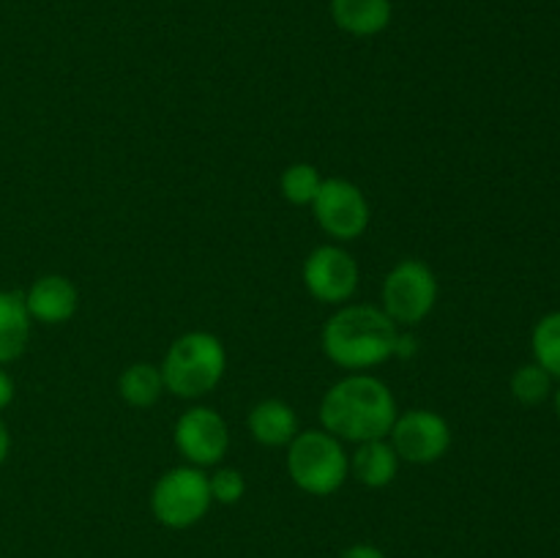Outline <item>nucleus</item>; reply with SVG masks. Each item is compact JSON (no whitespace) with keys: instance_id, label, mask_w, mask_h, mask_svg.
<instances>
[{"instance_id":"obj_7","label":"nucleus","mask_w":560,"mask_h":558,"mask_svg":"<svg viewBox=\"0 0 560 558\" xmlns=\"http://www.w3.org/2000/svg\"><path fill=\"white\" fill-rule=\"evenodd\" d=\"M310 208L317 228L342 244L361 239L372 222L370 200L348 178H323L320 191Z\"/></svg>"},{"instance_id":"obj_18","label":"nucleus","mask_w":560,"mask_h":558,"mask_svg":"<svg viewBox=\"0 0 560 558\" xmlns=\"http://www.w3.org/2000/svg\"><path fill=\"white\" fill-rule=\"evenodd\" d=\"M530 350L536 364L545 367L552 377H560V312H550L536 323L530 334Z\"/></svg>"},{"instance_id":"obj_14","label":"nucleus","mask_w":560,"mask_h":558,"mask_svg":"<svg viewBox=\"0 0 560 558\" xmlns=\"http://www.w3.org/2000/svg\"><path fill=\"white\" fill-rule=\"evenodd\" d=\"M392 0H331V20L339 31L370 38L392 25Z\"/></svg>"},{"instance_id":"obj_17","label":"nucleus","mask_w":560,"mask_h":558,"mask_svg":"<svg viewBox=\"0 0 560 558\" xmlns=\"http://www.w3.org/2000/svg\"><path fill=\"white\" fill-rule=\"evenodd\" d=\"M323 175L315 164L310 162H293L284 167L282 178H279V191L290 206H312L320 191Z\"/></svg>"},{"instance_id":"obj_23","label":"nucleus","mask_w":560,"mask_h":558,"mask_svg":"<svg viewBox=\"0 0 560 558\" xmlns=\"http://www.w3.org/2000/svg\"><path fill=\"white\" fill-rule=\"evenodd\" d=\"M14 377L9 375L5 370H0V410L9 408L11 403H14Z\"/></svg>"},{"instance_id":"obj_8","label":"nucleus","mask_w":560,"mask_h":558,"mask_svg":"<svg viewBox=\"0 0 560 558\" xmlns=\"http://www.w3.org/2000/svg\"><path fill=\"white\" fill-rule=\"evenodd\" d=\"M452 427L446 416L430 408H410L397 414L388 443L397 452L399 463L432 465L443 460L452 449Z\"/></svg>"},{"instance_id":"obj_11","label":"nucleus","mask_w":560,"mask_h":558,"mask_svg":"<svg viewBox=\"0 0 560 558\" xmlns=\"http://www.w3.org/2000/svg\"><path fill=\"white\" fill-rule=\"evenodd\" d=\"M22 299H25V310L31 321L44 323V326L69 323L80 310V290L63 274H44V277L33 279V284Z\"/></svg>"},{"instance_id":"obj_1","label":"nucleus","mask_w":560,"mask_h":558,"mask_svg":"<svg viewBox=\"0 0 560 558\" xmlns=\"http://www.w3.org/2000/svg\"><path fill=\"white\" fill-rule=\"evenodd\" d=\"M399 408L392 388L370 372H348L334 383L320 403V425L342 443L388 438Z\"/></svg>"},{"instance_id":"obj_4","label":"nucleus","mask_w":560,"mask_h":558,"mask_svg":"<svg viewBox=\"0 0 560 558\" xmlns=\"http://www.w3.org/2000/svg\"><path fill=\"white\" fill-rule=\"evenodd\" d=\"M288 474L306 496L328 498L342 490L350 476V454L345 452V443L323 427L301 430L288 446Z\"/></svg>"},{"instance_id":"obj_20","label":"nucleus","mask_w":560,"mask_h":558,"mask_svg":"<svg viewBox=\"0 0 560 558\" xmlns=\"http://www.w3.org/2000/svg\"><path fill=\"white\" fill-rule=\"evenodd\" d=\"M208 487H211L213 503L233 507L246 496V479L238 468H217L208 474Z\"/></svg>"},{"instance_id":"obj_21","label":"nucleus","mask_w":560,"mask_h":558,"mask_svg":"<svg viewBox=\"0 0 560 558\" xmlns=\"http://www.w3.org/2000/svg\"><path fill=\"white\" fill-rule=\"evenodd\" d=\"M416 350H419V339L399 328L397 342H394V359H408V356H416Z\"/></svg>"},{"instance_id":"obj_15","label":"nucleus","mask_w":560,"mask_h":558,"mask_svg":"<svg viewBox=\"0 0 560 558\" xmlns=\"http://www.w3.org/2000/svg\"><path fill=\"white\" fill-rule=\"evenodd\" d=\"M31 323L22 293L0 290V364H9L25 353Z\"/></svg>"},{"instance_id":"obj_5","label":"nucleus","mask_w":560,"mask_h":558,"mask_svg":"<svg viewBox=\"0 0 560 558\" xmlns=\"http://www.w3.org/2000/svg\"><path fill=\"white\" fill-rule=\"evenodd\" d=\"M208 474L195 465H175L164 470L151 490V512L164 528L186 531L200 523L211 509Z\"/></svg>"},{"instance_id":"obj_6","label":"nucleus","mask_w":560,"mask_h":558,"mask_svg":"<svg viewBox=\"0 0 560 558\" xmlns=\"http://www.w3.org/2000/svg\"><path fill=\"white\" fill-rule=\"evenodd\" d=\"M438 304V277L419 257H405L386 274L381 310L399 328H413L432 315Z\"/></svg>"},{"instance_id":"obj_2","label":"nucleus","mask_w":560,"mask_h":558,"mask_svg":"<svg viewBox=\"0 0 560 558\" xmlns=\"http://www.w3.org/2000/svg\"><path fill=\"white\" fill-rule=\"evenodd\" d=\"M399 326L372 304H342L320 332L323 353L348 372H370L394 359Z\"/></svg>"},{"instance_id":"obj_24","label":"nucleus","mask_w":560,"mask_h":558,"mask_svg":"<svg viewBox=\"0 0 560 558\" xmlns=\"http://www.w3.org/2000/svg\"><path fill=\"white\" fill-rule=\"evenodd\" d=\"M9 449H11L9 427H5V421L0 419V465H3V463H5V457H9Z\"/></svg>"},{"instance_id":"obj_22","label":"nucleus","mask_w":560,"mask_h":558,"mask_svg":"<svg viewBox=\"0 0 560 558\" xmlns=\"http://www.w3.org/2000/svg\"><path fill=\"white\" fill-rule=\"evenodd\" d=\"M339 558H386V553L375 545H366V542H355V545L345 547Z\"/></svg>"},{"instance_id":"obj_19","label":"nucleus","mask_w":560,"mask_h":558,"mask_svg":"<svg viewBox=\"0 0 560 558\" xmlns=\"http://www.w3.org/2000/svg\"><path fill=\"white\" fill-rule=\"evenodd\" d=\"M509 388H512V397L517 399V403L539 405L552 394V375L545 367L530 361V364H523L520 370H514Z\"/></svg>"},{"instance_id":"obj_10","label":"nucleus","mask_w":560,"mask_h":558,"mask_svg":"<svg viewBox=\"0 0 560 558\" xmlns=\"http://www.w3.org/2000/svg\"><path fill=\"white\" fill-rule=\"evenodd\" d=\"M173 441L186 463L195 468H211L222 463L230 449L228 421L208 405H195L178 416Z\"/></svg>"},{"instance_id":"obj_13","label":"nucleus","mask_w":560,"mask_h":558,"mask_svg":"<svg viewBox=\"0 0 560 558\" xmlns=\"http://www.w3.org/2000/svg\"><path fill=\"white\" fill-rule=\"evenodd\" d=\"M350 474L370 490H383L392 485L399 474V457L388 438L355 443V452L350 454Z\"/></svg>"},{"instance_id":"obj_12","label":"nucleus","mask_w":560,"mask_h":558,"mask_svg":"<svg viewBox=\"0 0 560 558\" xmlns=\"http://www.w3.org/2000/svg\"><path fill=\"white\" fill-rule=\"evenodd\" d=\"M246 427H249V435L255 438L260 446L279 449L290 446L293 438L299 435V416H295L293 405H288L284 399H262L246 416Z\"/></svg>"},{"instance_id":"obj_25","label":"nucleus","mask_w":560,"mask_h":558,"mask_svg":"<svg viewBox=\"0 0 560 558\" xmlns=\"http://www.w3.org/2000/svg\"><path fill=\"white\" fill-rule=\"evenodd\" d=\"M556 410H558V419H560V388L556 392Z\"/></svg>"},{"instance_id":"obj_16","label":"nucleus","mask_w":560,"mask_h":558,"mask_svg":"<svg viewBox=\"0 0 560 558\" xmlns=\"http://www.w3.org/2000/svg\"><path fill=\"white\" fill-rule=\"evenodd\" d=\"M118 394L126 405L131 408H151L159 403L164 394V381L159 364H148V361H135L126 367L118 377Z\"/></svg>"},{"instance_id":"obj_3","label":"nucleus","mask_w":560,"mask_h":558,"mask_svg":"<svg viewBox=\"0 0 560 558\" xmlns=\"http://www.w3.org/2000/svg\"><path fill=\"white\" fill-rule=\"evenodd\" d=\"M164 392L178 399H200L222 383L228 372V350L211 332H186L164 353Z\"/></svg>"},{"instance_id":"obj_9","label":"nucleus","mask_w":560,"mask_h":558,"mask_svg":"<svg viewBox=\"0 0 560 558\" xmlns=\"http://www.w3.org/2000/svg\"><path fill=\"white\" fill-rule=\"evenodd\" d=\"M306 293L320 304L342 306L359 290V263L339 244H323L306 255L301 268Z\"/></svg>"}]
</instances>
